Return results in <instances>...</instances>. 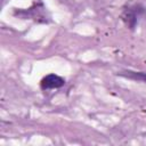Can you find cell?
<instances>
[{"mask_svg":"<svg viewBox=\"0 0 146 146\" xmlns=\"http://www.w3.org/2000/svg\"><path fill=\"white\" fill-rule=\"evenodd\" d=\"M145 13V8L141 7L140 5H136V6H131L125 8L122 11L121 18L123 21V23L130 29V30H135V27L138 24L139 17Z\"/></svg>","mask_w":146,"mask_h":146,"instance_id":"1","label":"cell"},{"mask_svg":"<svg viewBox=\"0 0 146 146\" xmlns=\"http://www.w3.org/2000/svg\"><path fill=\"white\" fill-rule=\"evenodd\" d=\"M64 84H65V80L62 76L54 74V73L43 76L42 80L40 81V88L42 90L58 89V88H62Z\"/></svg>","mask_w":146,"mask_h":146,"instance_id":"2","label":"cell"},{"mask_svg":"<svg viewBox=\"0 0 146 146\" xmlns=\"http://www.w3.org/2000/svg\"><path fill=\"white\" fill-rule=\"evenodd\" d=\"M121 75L136 80V81H141V82H146V73L143 72H132V71H127L124 73H121Z\"/></svg>","mask_w":146,"mask_h":146,"instance_id":"3","label":"cell"}]
</instances>
